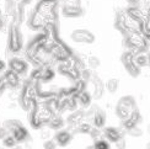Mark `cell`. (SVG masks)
Here are the masks:
<instances>
[{
    "mask_svg": "<svg viewBox=\"0 0 150 149\" xmlns=\"http://www.w3.org/2000/svg\"><path fill=\"white\" fill-rule=\"evenodd\" d=\"M0 18H1V10H0Z\"/></svg>",
    "mask_w": 150,
    "mask_h": 149,
    "instance_id": "cell-37",
    "label": "cell"
},
{
    "mask_svg": "<svg viewBox=\"0 0 150 149\" xmlns=\"http://www.w3.org/2000/svg\"><path fill=\"white\" fill-rule=\"evenodd\" d=\"M0 149H5V148H3V147H0Z\"/></svg>",
    "mask_w": 150,
    "mask_h": 149,
    "instance_id": "cell-38",
    "label": "cell"
},
{
    "mask_svg": "<svg viewBox=\"0 0 150 149\" xmlns=\"http://www.w3.org/2000/svg\"><path fill=\"white\" fill-rule=\"evenodd\" d=\"M128 133L130 134V136H133V137H140V136L143 134V131L138 127V126H135V127H133V128H130V129H128Z\"/></svg>",
    "mask_w": 150,
    "mask_h": 149,
    "instance_id": "cell-25",
    "label": "cell"
},
{
    "mask_svg": "<svg viewBox=\"0 0 150 149\" xmlns=\"http://www.w3.org/2000/svg\"><path fill=\"white\" fill-rule=\"evenodd\" d=\"M55 148H57V143L53 139H48L43 144V149H55Z\"/></svg>",
    "mask_w": 150,
    "mask_h": 149,
    "instance_id": "cell-27",
    "label": "cell"
},
{
    "mask_svg": "<svg viewBox=\"0 0 150 149\" xmlns=\"http://www.w3.org/2000/svg\"><path fill=\"white\" fill-rule=\"evenodd\" d=\"M1 27H3V20L0 18V30H1Z\"/></svg>",
    "mask_w": 150,
    "mask_h": 149,
    "instance_id": "cell-33",
    "label": "cell"
},
{
    "mask_svg": "<svg viewBox=\"0 0 150 149\" xmlns=\"http://www.w3.org/2000/svg\"><path fill=\"white\" fill-rule=\"evenodd\" d=\"M100 64H101V60H100L97 57H95V55L90 57L89 60H87V65H89L90 69H96V68L100 67Z\"/></svg>",
    "mask_w": 150,
    "mask_h": 149,
    "instance_id": "cell-23",
    "label": "cell"
},
{
    "mask_svg": "<svg viewBox=\"0 0 150 149\" xmlns=\"http://www.w3.org/2000/svg\"><path fill=\"white\" fill-rule=\"evenodd\" d=\"M133 60L137 67H139V68L146 67L149 65V54H146L145 52H140L133 58Z\"/></svg>",
    "mask_w": 150,
    "mask_h": 149,
    "instance_id": "cell-14",
    "label": "cell"
},
{
    "mask_svg": "<svg viewBox=\"0 0 150 149\" xmlns=\"http://www.w3.org/2000/svg\"><path fill=\"white\" fill-rule=\"evenodd\" d=\"M71 40L76 43H87L90 45L95 41V36L87 30H76L71 33Z\"/></svg>",
    "mask_w": 150,
    "mask_h": 149,
    "instance_id": "cell-3",
    "label": "cell"
},
{
    "mask_svg": "<svg viewBox=\"0 0 150 149\" xmlns=\"http://www.w3.org/2000/svg\"><path fill=\"white\" fill-rule=\"evenodd\" d=\"M149 65H150V54H149Z\"/></svg>",
    "mask_w": 150,
    "mask_h": 149,
    "instance_id": "cell-36",
    "label": "cell"
},
{
    "mask_svg": "<svg viewBox=\"0 0 150 149\" xmlns=\"http://www.w3.org/2000/svg\"><path fill=\"white\" fill-rule=\"evenodd\" d=\"M3 144L6 148H12L16 144V140H15V138L12 137V136H6V137L3 139Z\"/></svg>",
    "mask_w": 150,
    "mask_h": 149,
    "instance_id": "cell-24",
    "label": "cell"
},
{
    "mask_svg": "<svg viewBox=\"0 0 150 149\" xmlns=\"http://www.w3.org/2000/svg\"><path fill=\"white\" fill-rule=\"evenodd\" d=\"M92 126L89 125V123H84V125L79 126V128L76 129V132H81V133H90Z\"/></svg>",
    "mask_w": 150,
    "mask_h": 149,
    "instance_id": "cell-26",
    "label": "cell"
},
{
    "mask_svg": "<svg viewBox=\"0 0 150 149\" xmlns=\"http://www.w3.org/2000/svg\"><path fill=\"white\" fill-rule=\"evenodd\" d=\"M5 69V62L3 59H0V72Z\"/></svg>",
    "mask_w": 150,
    "mask_h": 149,
    "instance_id": "cell-31",
    "label": "cell"
},
{
    "mask_svg": "<svg viewBox=\"0 0 150 149\" xmlns=\"http://www.w3.org/2000/svg\"><path fill=\"white\" fill-rule=\"evenodd\" d=\"M78 99H79L80 104L83 105L84 107H87V106L90 105V102H91V96H90L89 94H87L86 91H81V92H79Z\"/></svg>",
    "mask_w": 150,
    "mask_h": 149,
    "instance_id": "cell-19",
    "label": "cell"
},
{
    "mask_svg": "<svg viewBox=\"0 0 150 149\" xmlns=\"http://www.w3.org/2000/svg\"><path fill=\"white\" fill-rule=\"evenodd\" d=\"M146 149H150V142H149V143L146 144Z\"/></svg>",
    "mask_w": 150,
    "mask_h": 149,
    "instance_id": "cell-35",
    "label": "cell"
},
{
    "mask_svg": "<svg viewBox=\"0 0 150 149\" xmlns=\"http://www.w3.org/2000/svg\"><path fill=\"white\" fill-rule=\"evenodd\" d=\"M48 127H49V129H53V131H59V129L64 127V121L62 117L54 116L48 121Z\"/></svg>",
    "mask_w": 150,
    "mask_h": 149,
    "instance_id": "cell-13",
    "label": "cell"
},
{
    "mask_svg": "<svg viewBox=\"0 0 150 149\" xmlns=\"http://www.w3.org/2000/svg\"><path fill=\"white\" fill-rule=\"evenodd\" d=\"M5 83H8L10 86H16L17 83H18V78H17V74L15 72H9L8 74L5 75V79H4Z\"/></svg>",
    "mask_w": 150,
    "mask_h": 149,
    "instance_id": "cell-16",
    "label": "cell"
},
{
    "mask_svg": "<svg viewBox=\"0 0 150 149\" xmlns=\"http://www.w3.org/2000/svg\"><path fill=\"white\" fill-rule=\"evenodd\" d=\"M128 42L130 46L137 49H144L146 46V41L140 32H129Z\"/></svg>",
    "mask_w": 150,
    "mask_h": 149,
    "instance_id": "cell-5",
    "label": "cell"
},
{
    "mask_svg": "<svg viewBox=\"0 0 150 149\" xmlns=\"http://www.w3.org/2000/svg\"><path fill=\"white\" fill-rule=\"evenodd\" d=\"M118 85H120V80L118 79H110L107 84H106V89H107V91L111 92V94H115L118 89Z\"/></svg>",
    "mask_w": 150,
    "mask_h": 149,
    "instance_id": "cell-20",
    "label": "cell"
},
{
    "mask_svg": "<svg viewBox=\"0 0 150 149\" xmlns=\"http://www.w3.org/2000/svg\"><path fill=\"white\" fill-rule=\"evenodd\" d=\"M11 133H12V137H14L15 140L18 142V143H21V142H25V140L28 138V132H27V129L25 128L23 126H20V127L15 128Z\"/></svg>",
    "mask_w": 150,
    "mask_h": 149,
    "instance_id": "cell-11",
    "label": "cell"
},
{
    "mask_svg": "<svg viewBox=\"0 0 150 149\" xmlns=\"http://www.w3.org/2000/svg\"><path fill=\"white\" fill-rule=\"evenodd\" d=\"M91 122H92L93 127H96V128L103 127L105 123H106V114H105V111L97 107L96 111H95V114H93V116H92V118H91Z\"/></svg>",
    "mask_w": 150,
    "mask_h": 149,
    "instance_id": "cell-7",
    "label": "cell"
},
{
    "mask_svg": "<svg viewBox=\"0 0 150 149\" xmlns=\"http://www.w3.org/2000/svg\"><path fill=\"white\" fill-rule=\"evenodd\" d=\"M21 47V38H20V35L16 30H14L11 32V37H10V48L12 51H18Z\"/></svg>",
    "mask_w": 150,
    "mask_h": 149,
    "instance_id": "cell-15",
    "label": "cell"
},
{
    "mask_svg": "<svg viewBox=\"0 0 150 149\" xmlns=\"http://www.w3.org/2000/svg\"><path fill=\"white\" fill-rule=\"evenodd\" d=\"M90 79L92 80L93 85H95V90H93V99H100L103 94V84L96 75H91Z\"/></svg>",
    "mask_w": 150,
    "mask_h": 149,
    "instance_id": "cell-12",
    "label": "cell"
},
{
    "mask_svg": "<svg viewBox=\"0 0 150 149\" xmlns=\"http://www.w3.org/2000/svg\"><path fill=\"white\" fill-rule=\"evenodd\" d=\"M0 59H1V58H0Z\"/></svg>",
    "mask_w": 150,
    "mask_h": 149,
    "instance_id": "cell-39",
    "label": "cell"
},
{
    "mask_svg": "<svg viewBox=\"0 0 150 149\" xmlns=\"http://www.w3.org/2000/svg\"><path fill=\"white\" fill-rule=\"evenodd\" d=\"M135 110H138V109H137L134 99L130 96H126V97L121 99L120 102H118L116 112H117V116L120 117L122 121H124V120H127Z\"/></svg>",
    "mask_w": 150,
    "mask_h": 149,
    "instance_id": "cell-2",
    "label": "cell"
},
{
    "mask_svg": "<svg viewBox=\"0 0 150 149\" xmlns=\"http://www.w3.org/2000/svg\"><path fill=\"white\" fill-rule=\"evenodd\" d=\"M86 149H95V147H93V145H89V147H87Z\"/></svg>",
    "mask_w": 150,
    "mask_h": 149,
    "instance_id": "cell-34",
    "label": "cell"
},
{
    "mask_svg": "<svg viewBox=\"0 0 150 149\" xmlns=\"http://www.w3.org/2000/svg\"><path fill=\"white\" fill-rule=\"evenodd\" d=\"M103 136H105V138L107 139L108 142H111V143H116V142L120 139L121 137H123L120 129L113 128V127L106 128V129H105V132H103Z\"/></svg>",
    "mask_w": 150,
    "mask_h": 149,
    "instance_id": "cell-10",
    "label": "cell"
},
{
    "mask_svg": "<svg viewBox=\"0 0 150 149\" xmlns=\"http://www.w3.org/2000/svg\"><path fill=\"white\" fill-rule=\"evenodd\" d=\"M133 58H134V55L132 53L126 52L123 54V57H122V62H123L124 67L127 68V70H128V73L130 74V75L137 77V75H139V73H140V68L135 65Z\"/></svg>",
    "mask_w": 150,
    "mask_h": 149,
    "instance_id": "cell-4",
    "label": "cell"
},
{
    "mask_svg": "<svg viewBox=\"0 0 150 149\" xmlns=\"http://www.w3.org/2000/svg\"><path fill=\"white\" fill-rule=\"evenodd\" d=\"M140 121H142V117H140L139 111H138V110H135L134 112L130 115L127 120H124V121H123V126H124V128H126L127 131H128V129L135 127Z\"/></svg>",
    "mask_w": 150,
    "mask_h": 149,
    "instance_id": "cell-9",
    "label": "cell"
},
{
    "mask_svg": "<svg viewBox=\"0 0 150 149\" xmlns=\"http://www.w3.org/2000/svg\"><path fill=\"white\" fill-rule=\"evenodd\" d=\"M95 149H111L110 145V142L108 140H105V139H97L93 144Z\"/></svg>",
    "mask_w": 150,
    "mask_h": 149,
    "instance_id": "cell-22",
    "label": "cell"
},
{
    "mask_svg": "<svg viewBox=\"0 0 150 149\" xmlns=\"http://www.w3.org/2000/svg\"><path fill=\"white\" fill-rule=\"evenodd\" d=\"M20 126H22V123L20 121H17V120H9V121L4 122V128L6 129V131H10V132H12L15 128L20 127Z\"/></svg>",
    "mask_w": 150,
    "mask_h": 149,
    "instance_id": "cell-18",
    "label": "cell"
},
{
    "mask_svg": "<svg viewBox=\"0 0 150 149\" xmlns=\"http://www.w3.org/2000/svg\"><path fill=\"white\" fill-rule=\"evenodd\" d=\"M116 148L117 149H126V140H124L123 137H121L116 142Z\"/></svg>",
    "mask_w": 150,
    "mask_h": 149,
    "instance_id": "cell-28",
    "label": "cell"
},
{
    "mask_svg": "<svg viewBox=\"0 0 150 149\" xmlns=\"http://www.w3.org/2000/svg\"><path fill=\"white\" fill-rule=\"evenodd\" d=\"M71 138H73V136H71L70 132L60 131V129L57 131V133H55V136H54L55 143H57L58 145H60V147H67L71 142Z\"/></svg>",
    "mask_w": 150,
    "mask_h": 149,
    "instance_id": "cell-6",
    "label": "cell"
},
{
    "mask_svg": "<svg viewBox=\"0 0 150 149\" xmlns=\"http://www.w3.org/2000/svg\"><path fill=\"white\" fill-rule=\"evenodd\" d=\"M49 137H51V131H49V129H43L42 133H41V138L47 139Z\"/></svg>",
    "mask_w": 150,
    "mask_h": 149,
    "instance_id": "cell-29",
    "label": "cell"
},
{
    "mask_svg": "<svg viewBox=\"0 0 150 149\" xmlns=\"http://www.w3.org/2000/svg\"><path fill=\"white\" fill-rule=\"evenodd\" d=\"M6 133H8V131H6L4 127H0V140H3L6 137V136H8Z\"/></svg>",
    "mask_w": 150,
    "mask_h": 149,
    "instance_id": "cell-30",
    "label": "cell"
},
{
    "mask_svg": "<svg viewBox=\"0 0 150 149\" xmlns=\"http://www.w3.org/2000/svg\"><path fill=\"white\" fill-rule=\"evenodd\" d=\"M11 149H23V147H22V145H17V144H15Z\"/></svg>",
    "mask_w": 150,
    "mask_h": 149,
    "instance_id": "cell-32",
    "label": "cell"
},
{
    "mask_svg": "<svg viewBox=\"0 0 150 149\" xmlns=\"http://www.w3.org/2000/svg\"><path fill=\"white\" fill-rule=\"evenodd\" d=\"M53 117V111L48 106H38L31 115V125L33 128H40L43 123L48 122Z\"/></svg>",
    "mask_w": 150,
    "mask_h": 149,
    "instance_id": "cell-1",
    "label": "cell"
},
{
    "mask_svg": "<svg viewBox=\"0 0 150 149\" xmlns=\"http://www.w3.org/2000/svg\"><path fill=\"white\" fill-rule=\"evenodd\" d=\"M53 77H54V72L52 69H49V68H47V69H45V70H41V79L45 80V82L52 80Z\"/></svg>",
    "mask_w": 150,
    "mask_h": 149,
    "instance_id": "cell-21",
    "label": "cell"
},
{
    "mask_svg": "<svg viewBox=\"0 0 150 149\" xmlns=\"http://www.w3.org/2000/svg\"><path fill=\"white\" fill-rule=\"evenodd\" d=\"M83 117H85V114L84 111H78V112H75L73 115H70V117L68 118V123H69L70 126H74V125H78L79 121L83 118Z\"/></svg>",
    "mask_w": 150,
    "mask_h": 149,
    "instance_id": "cell-17",
    "label": "cell"
},
{
    "mask_svg": "<svg viewBox=\"0 0 150 149\" xmlns=\"http://www.w3.org/2000/svg\"><path fill=\"white\" fill-rule=\"evenodd\" d=\"M10 68L16 74H23L27 70V64H26V62H23L20 58H14L10 60Z\"/></svg>",
    "mask_w": 150,
    "mask_h": 149,
    "instance_id": "cell-8",
    "label": "cell"
}]
</instances>
